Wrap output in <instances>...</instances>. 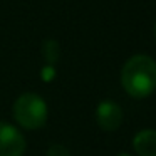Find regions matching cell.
Instances as JSON below:
<instances>
[{"instance_id": "cell-1", "label": "cell", "mask_w": 156, "mask_h": 156, "mask_svg": "<svg viewBox=\"0 0 156 156\" xmlns=\"http://www.w3.org/2000/svg\"><path fill=\"white\" fill-rule=\"evenodd\" d=\"M121 86L134 99L153 94L156 89V61L144 54L129 57L121 69Z\"/></svg>"}, {"instance_id": "cell-2", "label": "cell", "mask_w": 156, "mask_h": 156, "mask_svg": "<svg viewBox=\"0 0 156 156\" xmlns=\"http://www.w3.org/2000/svg\"><path fill=\"white\" fill-rule=\"evenodd\" d=\"M47 102L35 92H24L14 102V118L25 129H41L47 122Z\"/></svg>"}, {"instance_id": "cell-3", "label": "cell", "mask_w": 156, "mask_h": 156, "mask_svg": "<svg viewBox=\"0 0 156 156\" xmlns=\"http://www.w3.org/2000/svg\"><path fill=\"white\" fill-rule=\"evenodd\" d=\"M25 146V138L15 126L0 121V156H22Z\"/></svg>"}, {"instance_id": "cell-4", "label": "cell", "mask_w": 156, "mask_h": 156, "mask_svg": "<svg viewBox=\"0 0 156 156\" xmlns=\"http://www.w3.org/2000/svg\"><path fill=\"white\" fill-rule=\"evenodd\" d=\"M122 109L118 102L104 99L96 108V121L102 131H116L122 124Z\"/></svg>"}, {"instance_id": "cell-5", "label": "cell", "mask_w": 156, "mask_h": 156, "mask_svg": "<svg viewBox=\"0 0 156 156\" xmlns=\"http://www.w3.org/2000/svg\"><path fill=\"white\" fill-rule=\"evenodd\" d=\"M138 156H156V129H143L133 139Z\"/></svg>"}, {"instance_id": "cell-6", "label": "cell", "mask_w": 156, "mask_h": 156, "mask_svg": "<svg viewBox=\"0 0 156 156\" xmlns=\"http://www.w3.org/2000/svg\"><path fill=\"white\" fill-rule=\"evenodd\" d=\"M42 52H44V57L45 61H47L49 66H54L55 62L59 61V44L54 41V39H49V41H45L44 47H42Z\"/></svg>"}, {"instance_id": "cell-7", "label": "cell", "mask_w": 156, "mask_h": 156, "mask_svg": "<svg viewBox=\"0 0 156 156\" xmlns=\"http://www.w3.org/2000/svg\"><path fill=\"white\" fill-rule=\"evenodd\" d=\"M45 156H71V151H69L64 144H57V143H54V144H51L47 148Z\"/></svg>"}, {"instance_id": "cell-8", "label": "cell", "mask_w": 156, "mask_h": 156, "mask_svg": "<svg viewBox=\"0 0 156 156\" xmlns=\"http://www.w3.org/2000/svg\"><path fill=\"white\" fill-rule=\"evenodd\" d=\"M54 76H55V69H54V66H45L44 69H42V79L44 81H52L54 79Z\"/></svg>"}, {"instance_id": "cell-9", "label": "cell", "mask_w": 156, "mask_h": 156, "mask_svg": "<svg viewBox=\"0 0 156 156\" xmlns=\"http://www.w3.org/2000/svg\"><path fill=\"white\" fill-rule=\"evenodd\" d=\"M116 156H131V154H128V153H119V154H116Z\"/></svg>"}, {"instance_id": "cell-10", "label": "cell", "mask_w": 156, "mask_h": 156, "mask_svg": "<svg viewBox=\"0 0 156 156\" xmlns=\"http://www.w3.org/2000/svg\"><path fill=\"white\" fill-rule=\"evenodd\" d=\"M154 35H156V25H154Z\"/></svg>"}]
</instances>
